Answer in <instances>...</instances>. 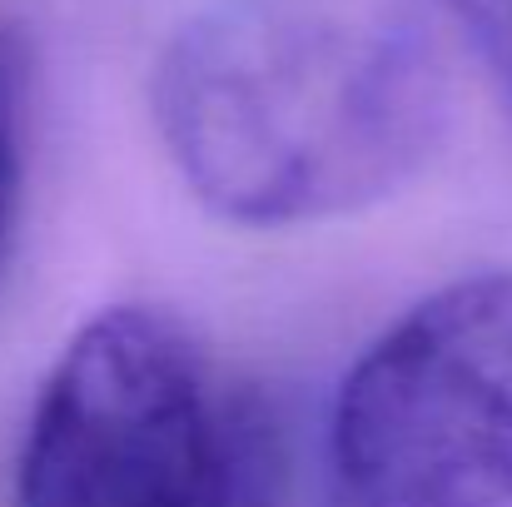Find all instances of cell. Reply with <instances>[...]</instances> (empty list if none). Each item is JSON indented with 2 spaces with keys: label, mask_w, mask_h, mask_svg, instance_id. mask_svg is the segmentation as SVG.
I'll return each instance as SVG.
<instances>
[{
  "label": "cell",
  "mask_w": 512,
  "mask_h": 507,
  "mask_svg": "<svg viewBox=\"0 0 512 507\" xmlns=\"http://www.w3.org/2000/svg\"><path fill=\"white\" fill-rule=\"evenodd\" d=\"M329 507H512V269L428 294L348 368Z\"/></svg>",
  "instance_id": "cell-3"
},
{
  "label": "cell",
  "mask_w": 512,
  "mask_h": 507,
  "mask_svg": "<svg viewBox=\"0 0 512 507\" xmlns=\"http://www.w3.org/2000/svg\"><path fill=\"white\" fill-rule=\"evenodd\" d=\"M155 125L204 209L254 229L358 214L443 140L448 90L423 40L319 0H229L155 65Z\"/></svg>",
  "instance_id": "cell-1"
},
{
  "label": "cell",
  "mask_w": 512,
  "mask_h": 507,
  "mask_svg": "<svg viewBox=\"0 0 512 507\" xmlns=\"http://www.w3.org/2000/svg\"><path fill=\"white\" fill-rule=\"evenodd\" d=\"M279 433L174 314L115 304L65 343L15 458V507H274Z\"/></svg>",
  "instance_id": "cell-2"
},
{
  "label": "cell",
  "mask_w": 512,
  "mask_h": 507,
  "mask_svg": "<svg viewBox=\"0 0 512 507\" xmlns=\"http://www.w3.org/2000/svg\"><path fill=\"white\" fill-rule=\"evenodd\" d=\"M443 5L483 55L498 90L512 100V0H443Z\"/></svg>",
  "instance_id": "cell-4"
},
{
  "label": "cell",
  "mask_w": 512,
  "mask_h": 507,
  "mask_svg": "<svg viewBox=\"0 0 512 507\" xmlns=\"http://www.w3.org/2000/svg\"><path fill=\"white\" fill-rule=\"evenodd\" d=\"M15 209H20V120H15V85L0 65V264L15 234Z\"/></svg>",
  "instance_id": "cell-5"
}]
</instances>
